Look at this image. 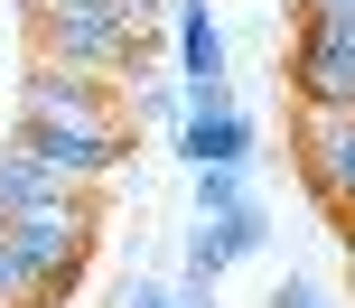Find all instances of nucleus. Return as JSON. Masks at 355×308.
I'll return each instance as SVG.
<instances>
[{
    "mask_svg": "<svg viewBox=\"0 0 355 308\" xmlns=\"http://www.w3.org/2000/svg\"><path fill=\"white\" fill-rule=\"evenodd\" d=\"M37 10H112V0H28V19Z\"/></svg>",
    "mask_w": 355,
    "mask_h": 308,
    "instance_id": "obj_16",
    "label": "nucleus"
},
{
    "mask_svg": "<svg viewBox=\"0 0 355 308\" xmlns=\"http://www.w3.org/2000/svg\"><path fill=\"white\" fill-rule=\"evenodd\" d=\"M300 178L337 234H355V112H300Z\"/></svg>",
    "mask_w": 355,
    "mask_h": 308,
    "instance_id": "obj_5",
    "label": "nucleus"
},
{
    "mask_svg": "<svg viewBox=\"0 0 355 308\" xmlns=\"http://www.w3.org/2000/svg\"><path fill=\"white\" fill-rule=\"evenodd\" d=\"M0 234H10L19 262H28L37 290L66 299L75 280H85V253H94V187H75V197H37V206H10V215H0Z\"/></svg>",
    "mask_w": 355,
    "mask_h": 308,
    "instance_id": "obj_1",
    "label": "nucleus"
},
{
    "mask_svg": "<svg viewBox=\"0 0 355 308\" xmlns=\"http://www.w3.org/2000/svg\"><path fill=\"white\" fill-rule=\"evenodd\" d=\"M234 206H252L243 168H196V215H234Z\"/></svg>",
    "mask_w": 355,
    "mask_h": 308,
    "instance_id": "obj_10",
    "label": "nucleus"
},
{
    "mask_svg": "<svg viewBox=\"0 0 355 308\" xmlns=\"http://www.w3.org/2000/svg\"><path fill=\"white\" fill-rule=\"evenodd\" d=\"M271 308H327V290H309V280H281V290H271Z\"/></svg>",
    "mask_w": 355,
    "mask_h": 308,
    "instance_id": "obj_13",
    "label": "nucleus"
},
{
    "mask_svg": "<svg viewBox=\"0 0 355 308\" xmlns=\"http://www.w3.org/2000/svg\"><path fill=\"white\" fill-rule=\"evenodd\" d=\"M290 84H300V112H355V19H300Z\"/></svg>",
    "mask_w": 355,
    "mask_h": 308,
    "instance_id": "obj_4",
    "label": "nucleus"
},
{
    "mask_svg": "<svg viewBox=\"0 0 355 308\" xmlns=\"http://www.w3.org/2000/svg\"><path fill=\"white\" fill-rule=\"evenodd\" d=\"M0 308H10V299H0Z\"/></svg>",
    "mask_w": 355,
    "mask_h": 308,
    "instance_id": "obj_18",
    "label": "nucleus"
},
{
    "mask_svg": "<svg viewBox=\"0 0 355 308\" xmlns=\"http://www.w3.org/2000/svg\"><path fill=\"white\" fill-rule=\"evenodd\" d=\"M0 299H10V308H56V299L37 290V280H28V262L10 253V234H0Z\"/></svg>",
    "mask_w": 355,
    "mask_h": 308,
    "instance_id": "obj_11",
    "label": "nucleus"
},
{
    "mask_svg": "<svg viewBox=\"0 0 355 308\" xmlns=\"http://www.w3.org/2000/svg\"><path fill=\"white\" fill-rule=\"evenodd\" d=\"M300 19H355V0H300Z\"/></svg>",
    "mask_w": 355,
    "mask_h": 308,
    "instance_id": "obj_14",
    "label": "nucleus"
},
{
    "mask_svg": "<svg viewBox=\"0 0 355 308\" xmlns=\"http://www.w3.org/2000/svg\"><path fill=\"white\" fill-rule=\"evenodd\" d=\"M168 308H215V290H206V280H187V290H168Z\"/></svg>",
    "mask_w": 355,
    "mask_h": 308,
    "instance_id": "obj_15",
    "label": "nucleus"
},
{
    "mask_svg": "<svg viewBox=\"0 0 355 308\" xmlns=\"http://www.w3.org/2000/svg\"><path fill=\"white\" fill-rule=\"evenodd\" d=\"M112 10H122V19H131V28H141V37H150V28H159V19L178 10V0H112Z\"/></svg>",
    "mask_w": 355,
    "mask_h": 308,
    "instance_id": "obj_12",
    "label": "nucleus"
},
{
    "mask_svg": "<svg viewBox=\"0 0 355 308\" xmlns=\"http://www.w3.org/2000/svg\"><path fill=\"white\" fill-rule=\"evenodd\" d=\"M150 37L122 10H37V56L47 66H85V75H141Z\"/></svg>",
    "mask_w": 355,
    "mask_h": 308,
    "instance_id": "obj_3",
    "label": "nucleus"
},
{
    "mask_svg": "<svg viewBox=\"0 0 355 308\" xmlns=\"http://www.w3.org/2000/svg\"><path fill=\"white\" fill-rule=\"evenodd\" d=\"M131 308H168V290H131Z\"/></svg>",
    "mask_w": 355,
    "mask_h": 308,
    "instance_id": "obj_17",
    "label": "nucleus"
},
{
    "mask_svg": "<svg viewBox=\"0 0 355 308\" xmlns=\"http://www.w3.org/2000/svg\"><path fill=\"white\" fill-rule=\"evenodd\" d=\"M262 206H234V215H196V234H187V280H206L215 290V271L225 262H243V253H262Z\"/></svg>",
    "mask_w": 355,
    "mask_h": 308,
    "instance_id": "obj_7",
    "label": "nucleus"
},
{
    "mask_svg": "<svg viewBox=\"0 0 355 308\" xmlns=\"http://www.w3.org/2000/svg\"><path fill=\"white\" fill-rule=\"evenodd\" d=\"M168 37H178V66H187V112L234 103V93H225V28L206 19V0H178V10H168Z\"/></svg>",
    "mask_w": 355,
    "mask_h": 308,
    "instance_id": "obj_6",
    "label": "nucleus"
},
{
    "mask_svg": "<svg viewBox=\"0 0 355 308\" xmlns=\"http://www.w3.org/2000/svg\"><path fill=\"white\" fill-rule=\"evenodd\" d=\"M37 197H75V187H66V168H56L28 131H10V150H0V215H10V206H37Z\"/></svg>",
    "mask_w": 355,
    "mask_h": 308,
    "instance_id": "obj_9",
    "label": "nucleus"
},
{
    "mask_svg": "<svg viewBox=\"0 0 355 308\" xmlns=\"http://www.w3.org/2000/svg\"><path fill=\"white\" fill-rule=\"evenodd\" d=\"M19 122H28V131H131V122H122V93H112V75L47 66V56L19 75Z\"/></svg>",
    "mask_w": 355,
    "mask_h": 308,
    "instance_id": "obj_2",
    "label": "nucleus"
},
{
    "mask_svg": "<svg viewBox=\"0 0 355 308\" xmlns=\"http://www.w3.org/2000/svg\"><path fill=\"white\" fill-rule=\"evenodd\" d=\"M178 150H187V168H243V159H252V122H243L234 103L187 112V122H178Z\"/></svg>",
    "mask_w": 355,
    "mask_h": 308,
    "instance_id": "obj_8",
    "label": "nucleus"
}]
</instances>
